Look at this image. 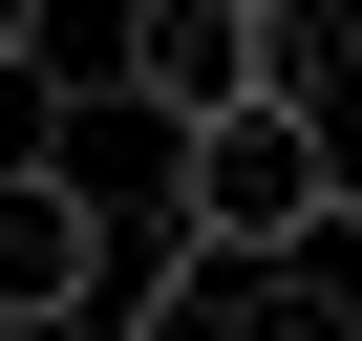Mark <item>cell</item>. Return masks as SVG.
Wrapping results in <instances>:
<instances>
[{
    "mask_svg": "<svg viewBox=\"0 0 362 341\" xmlns=\"http://www.w3.org/2000/svg\"><path fill=\"white\" fill-rule=\"evenodd\" d=\"M170 235H214V256H298V235H341V170H320V128H298L277 86L192 107V128H170Z\"/></svg>",
    "mask_w": 362,
    "mask_h": 341,
    "instance_id": "cell-1",
    "label": "cell"
},
{
    "mask_svg": "<svg viewBox=\"0 0 362 341\" xmlns=\"http://www.w3.org/2000/svg\"><path fill=\"white\" fill-rule=\"evenodd\" d=\"M107 86H128L149 128L235 107V86H256V0H107Z\"/></svg>",
    "mask_w": 362,
    "mask_h": 341,
    "instance_id": "cell-2",
    "label": "cell"
},
{
    "mask_svg": "<svg viewBox=\"0 0 362 341\" xmlns=\"http://www.w3.org/2000/svg\"><path fill=\"white\" fill-rule=\"evenodd\" d=\"M107 299V214L64 149H0V320H86Z\"/></svg>",
    "mask_w": 362,
    "mask_h": 341,
    "instance_id": "cell-3",
    "label": "cell"
},
{
    "mask_svg": "<svg viewBox=\"0 0 362 341\" xmlns=\"http://www.w3.org/2000/svg\"><path fill=\"white\" fill-rule=\"evenodd\" d=\"M362 64V0H256V86L298 107V86H341Z\"/></svg>",
    "mask_w": 362,
    "mask_h": 341,
    "instance_id": "cell-4",
    "label": "cell"
},
{
    "mask_svg": "<svg viewBox=\"0 0 362 341\" xmlns=\"http://www.w3.org/2000/svg\"><path fill=\"white\" fill-rule=\"evenodd\" d=\"M298 128H320V170H341V214H362V64H341V86H298Z\"/></svg>",
    "mask_w": 362,
    "mask_h": 341,
    "instance_id": "cell-5",
    "label": "cell"
},
{
    "mask_svg": "<svg viewBox=\"0 0 362 341\" xmlns=\"http://www.w3.org/2000/svg\"><path fill=\"white\" fill-rule=\"evenodd\" d=\"M43 43H64V0H0V86H22V64H43Z\"/></svg>",
    "mask_w": 362,
    "mask_h": 341,
    "instance_id": "cell-6",
    "label": "cell"
},
{
    "mask_svg": "<svg viewBox=\"0 0 362 341\" xmlns=\"http://www.w3.org/2000/svg\"><path fill=\"white\" fill-rule=\"evenodd\" d=\"M0 341H128V320H107V299H86V320H0Z\"/></svg>",
    "mask_w": 362,
    "mask_h": 341,
    "instance_id": "cell-7",
    "label": "cell"
},
{
    "mask_svg": "<svg viewBox=\"0 0 362 341\" xmlns=\"http://www.w3.org/2000/svg\"><path fill=\"white\" fill-rule=\"evenodd\" d=\"M341 235H362V214H341Z\"/></svg>",
    "mask_w": 362,
    "mask_h": 341,
    "instance_id": "cell-8",
    "label": "cell"
}]
</instances>
